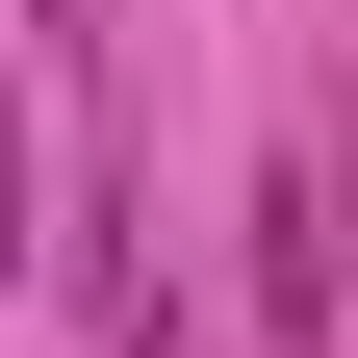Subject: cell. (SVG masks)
Wrapping results in <instances>:
<instances>
[{"mask_svg": "<svg viewBox=\"0 0 358 358\" xmlns=\"http://www.w3.org/2000/svg\"><path fill=\"white\" fill-rule=\"evenodd\" d=\"M256 358H333V179H256Z\"/></svg>", "mask_w": 358, "mask_h": 358, "instance_id": "1", "label": "cell"}, {"mask_svg": "<svg viewBox=\"0 0 358 358\" xmlns=\"http://www.w3.org/2000/svg\"><path fill=\"white\" fill-rule=\"evenodd\" d=\"M103 358H179V307H154V256H103Z\"/></svg>", "mask_w": 358, "mask_h": 358, "instance_id": "2", "label": "cell"}, {"mask_svg": "<svg viewBox=\"0 0 358 358\" xmlns=\"http://www.w3.org/2000/svg\"><path fill=\"white\" fill-rule=\"evenodd\" d=\"M0 282H26V103H0Z\"/></svg>", "mask_w": 358, "mask_h": 358, "instance_id": "3", "label": "cell"}, {"mask_svg": "<svg viewBox=\"0 0 358 358\" xmlns=\"http://www.w3.org/2000/svg\"><path fill=\"white\" fill-rule=\"evenodd\" d=\"M52 26H103V0H52Z\"/></svg>", "mask_w": 358, "mask_h": 358, "instance_id": "4", "label": "cell"}]
</instances>
